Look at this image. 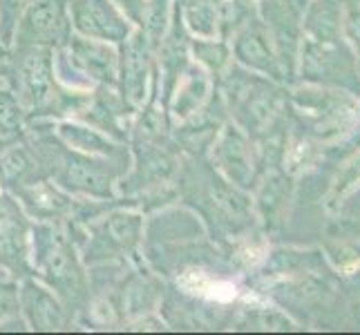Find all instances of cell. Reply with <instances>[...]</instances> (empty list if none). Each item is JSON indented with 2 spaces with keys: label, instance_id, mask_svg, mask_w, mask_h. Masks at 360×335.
I'll list each match as a JSON object with an SVG mask.
<instances>
[{
  "label": "cell",
  "instance_id": "1",
  "mask_svg": "<svg viewBox=\"0 0 360 335\" xmlns=\"http://www.w3.org/2000/svg\"><path fill=\"white\" fill-rule=\"evenodd\" d=\"M54 121H32L25 126V139L34 147L45 175L65 192L81 199L110 202L117 183L126 175L130 159L94 157L65 145L54 132Z\"/></svg>",
  "mask_w": 360,
  "mask_h": 335
},
{
  "label": "cell",
  "instance_id": "2",
  "mask_svg": "<svg viewBox=\"0 0 360 335\" xmlns=\"http://www.w3.org/2000/svg\"><path fill=\"white\" fill-rule=\"evenodd\" d=\"M7 88L20 101L27 123L77 117L92 94V90L72 88L60 81L56 52L45 47L7 49Z\"/></svg>",
  "mask_w": 360,
  "mask_h": 335
},
{
  "label": "cell",
  "instance_id": "3",
  "mask_svg": "<svg viewBox=\"0 0 360 335\" xmlns=\"http://www.w3.org/2000/svg\"><path fill=\"white\" fill-rule=\"evenodd\" d=\"M34 277L52 289L77 320L90 300V272L81 257V228L32 223Z\"/></svg>",
  "mask_w": 360,
  "mask_h": 335
},
{
  "label": "cell",
  "instance_id": "4",
  "mask_svg": "<svg viewBox=\"0 0 360 335\" xmlns=\"http://www.w3.org/2000/svg\"><path fill=\"white\" fill-rule=\"evenodd\" d=\"M148 215L126 197H115L94 219L81 226V257L85 266L146 262Z\"/></svg>",
  "mask_w": 360,
  "mask_h": 335
},
{
  "label": "cell",
  "instance_id": "5",
  "mask_svg": "<svg viewBox=\"0 0 360 335\" xmlns=\"http://www.w3.org/2000/svg\"><path fill=\"white\" fill-rule=\"evenodd\" d=\"M56 72L72 88H117L119 47L72 34L68 45L56 52Z\"/></svg>",
  "mask_w": 360,
  "mask_h": 335
},
{
  "label": "cell",
  "instance_id": "6",
  "mask_svg": "<svg viewBox=\"0 0 360 335\" xmlns=\"http://www.w3.org/2000/svg\"><path fill=\"white\" fill-rule=\"evenodd\" d=\"M32 223L14 195L0 192V268L16 282L34 275Z\"/></svg>",
  "mask_w": 360,
  "mask_h": 335
},
{
  "label": "cell",
  "instance_id": "7",
  "mask_svg": "<svg viewBox=\"0 0 360 335\" xmlns=\"http://www.w3.org/2000/svg\"><path fill=\"white\" fill-rule=\"evenodd\" d=\"M72 34L68 0H34L16 22L11 47H45L58 52Z\"/></svg>",
  "mask_w": 360,
  "mask_h": 335
},
{
  "label": "cell",
  "instance_id": "8",
  "mask_svg": "<svg viewBox=\"0 0 360 335\" xmlns=\"http://www.w3.org/2000/svg\"><path fill=\"white\" fill-rule=\"evenodd\" d=\"M157 72L155 49L148 43L141 29H136L119 45V77L117 92L126 105L136 112L150 94V85Z\"/></svg>",
  "mask_w": 360,
  "mask_h": 335
},
{
  "label": "cell",
  "instance_id": "9",
  "mask_svg": "<svg viewBox=\"0 0 360 335\" xmlns=\"http://www.w3.org/2000/svg\"><path fill=\"white\" fill-rule=\"evenodd\" d=\"M72 32L85 39L121 45L134 32V25L112 0H68Z\"/></svg>",
  "mask_w": 360,
  "mask_h": 335
},
{
  "label": "cell",
  "instance_id": "10",
  "mask_svg": "<svg viewBox=\"0 0 360 335\" xmlns=\"http://www.w3.org/2000/svg\"><path fill=\"white\" fill-rule=\"evenodd\" d=\"M18 300L22 322L30 331L54 333L79 327L70 308L60 302V297L34 275L18 282Z\"/></svg>",
  "mask_w": 360,
  "mask_h": 335
},
{
  "label": "cell",
  "instance_id": "11",
  "mask_svg": "<svg viewBox=\"0 0 360 335\" xmlns=\"http://www.w3.org/2000/svg\"><path fill=\"white\" fill-rule=\"evenodd\" d=\"M11 195L20 202L22 210L32 217V221H47L68 228H81L77 223L81 197L65 192L49 177L16 188Z\"/></svg>",
  "mask_w": 360,
  "mask_h": 335
},
{
  "label": "cell",
  "instance_id": "12",
  "mask_svg": "<svg viewBox=\"0 0 360 335\" xmlns=\"http://www.w3.org/2000/svg\"><path fill=\"white\" fill-rule=\"evenodd\" d=\"M191 34L186 29L181 11L175 3V14H172V22L161 39V43L155 49V63H157V77H159V96L161 103H168V96L175 88V83L184 74V70L191 63Z\"/></svg>",
  "mask_w": 360,
  "mask_h": 335
},
{
  "label": "cell",
  "instance_id": "13",
  "mask_svg": "<svg viewBox=\"0 0 360 335\" xmlns=\"http://www.w3.org/2000/svg\"><path fill=\"white\" fill-rule=\"evenodd\" d=\"M132 117L134 112L126 105L117 88H94L88 105L72 119L88 123L119 143H128Z\"/></svg>",
  "mask_w": 360,
  "mask_h": 335
},
{
  "label": "cell",
  "instance_id": "14",
  "mask_svg": "<svg viewBox=\"0 0 360 335\" xmlns=\"http://www.w3.org/2000/svg\"><path fill=\"white\" fill-rule=\"evenodd\" d=\"M206 98H208V74L202 65L191 60L168 96L166 112L170 123L175 126V123H184L197 117L204 110Z\"/></svg>",
  "mask_w": 360,
  "mask_h": 335
},
{
  "label": "cell",
  "instance_id": "15",
  "mask_svg": "<svg viewBox=\"0 0 360 335\" xmlns=\"http://www.w3.org/2000/svg\"><path fill=\"white\" fill-rule=\"evenodd\" d=\"M52 126L58 139L79 152L94 155V157H110V159H130L128 143H119L115 139H110L108 134L98 132L96 128L79 119H60L54 121Z\"/></svg>",
  "mask_w": 360,
  "mask_h": 335
},
{
  "label": "cell",
  "instance_id": "16",
  "mask_svg": "<svg viewBox=\"0 0 360 335\" xmlns=\"http://www.w3.org/2000/svg\"><path fill=\"white\" fill-rule=\"evenodd\" d=\"M43 177L47 175L34 152V147L25 139V134L0 155V183H3L7 192H14L16 188L30 185Z\"/></svg>",
  "mask_w": 360,
  "mask_h": 335
},
{
  "label": "cell",
  "instance_id": "17",
  "mask_svg": "<svg viewBox=\"0 0 360 335\" xmlns=\"http://www.w3.org/2000/svg\"><path fill=\"white\" fill-rule=\"evenodd\" d=\"M172 14H175V0H146L143 16L136 29L143 32L153 49H157L161 39L166 36L172 22Z\"/></svg>",
  "mask_w": 360,
  "mask_h": 335
},
{
  "label": "cell",
  "instance_id": "18",
  "mask_svg": "<svg viewBox=\"0 0 360 335\" xmlns=\"http://www.w3.org/2000/svg\"><path fill=\"white\" fill-rule=\"evenodd\" d=\"M27 117L16 94L9 88H0V134L3 136H22Z\"/></svg>",
  "mask_w": 360,
  "mask_h": 335
},
{
  "label": "cell",
  "instance_id": "19",
  "mask_svg": "<svg viewBox=\"0 0 360 335\" xmlns=\"http://www.w3.org/2000/svg\"><path fill=\"white\" fill-rule=\"evenodd\" d=\"M22 322L20 315V300H18V282L16 280H0V329Z\"/></svg>",
  "mask_w": 360,
  "mask_h": 335
},
{
  "label": "cell",
  "instance_id": "20",
  "mask_svg": "<svg viewBox=\"0 0 360 335\" xmlns=\"http://www.w3.org/2000/svg\"><path fill=\"white\" fill-rule=\"evenodd\" d=\"M34 0H0V43L7 49L11 47L16 32V22L20 14L27 9Z\"/></svg>",
  "mask_w": 360,
  "mask_h": 335
},
{
  "label": "cell",
  "instance_id": "21",
  "mask_svg": "<svg viewBox=\"0 0 360 335\" xmlns=\"http://www.w3.org/2000/svg\"><path fill=\"white\" fill-rule=\"evenodd\" d=\"M112 3L123 11V14H126V18L134 25V27H139L141 16H143L146 0H112Z\"/></svg>",
  "mask_w": 360,
  "mask_h": 335
},
{
  "label": "cell",
  "instance_id": "22",
  "mask_svg": "<svg viewBox=\"0 0 360 335\" xmlns=\"http://www.w3.org/2000/svg\"><path fill=\"white\" fill-rule=\"evenodd\" d=\"M18 139H20V136H3V134H0V155H3L9 145H14Z\"/></svg>",
  "mask_w": 360,
  "mask_h": 335
},
{
  "label": "cell",
  "instance_id": "23",
  "mask_svg": "<svg viewBox=\"0 0 360 335\" xmlns=\"http://www.w3.org/2000/svg\"><path fill=\"white\" fill-rule=\"evenodd\" d=\"M0 88H7V56L0 58Z\"/></svg>",
  "mask_w": 360,
  "mask_h": 335
},
{
  "label": "cell",
  "instance_id": "24",
  "mask_svg": "<svg viewBox=\"0 0 360 335\" xmlns=\"http://www.w3.org/2000/svg\"><path fill=\"white\" fill-rule=\"evenodd\" d=\"M5 56H7V47L0 43V58H5Z\"/></svg>",
  "mask_w": 360,
  "mask_h": 335
},
{
  "label": "cell",
  "instance_id": "25",
  "mask_svg": "<svg viewBox=\"0 0 360 335\" xmlns=\"http://www.w3.org/2000/svg\"><path fill=\"white\" fill-rule=\"evenodd\" d=\"M3 190H5V188H3V183H0V192H3Z\"/></svg>",
  "mask_w": 360,
  "mask_h": 335
}]
</instances>
